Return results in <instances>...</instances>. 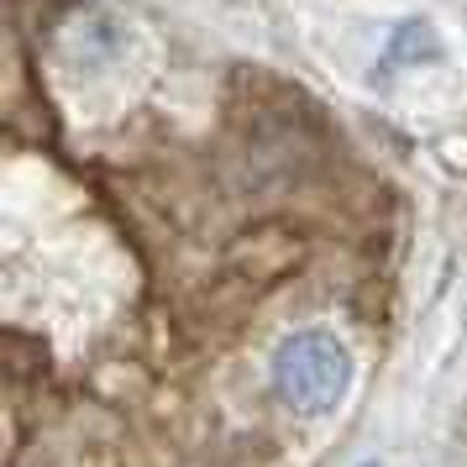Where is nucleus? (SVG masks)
I'll return each instance as SVG.
<instances>
[{"label": "nucleus", "instance_id": "f257e3e1", "mask_svg": "<svg viewBox=\"0 0 467 467\" xmlns=\"http://www.w3.org/2000/svg\"><path fill=\"white\" fill-rule=\"evenodd\" d=\"M352 383V358L326 331H299L274 352V389L295 415H331Z\"/></svg>", "mask_w": 467, "mask_h": 467}]
</instances>
